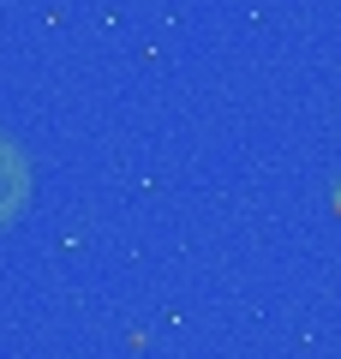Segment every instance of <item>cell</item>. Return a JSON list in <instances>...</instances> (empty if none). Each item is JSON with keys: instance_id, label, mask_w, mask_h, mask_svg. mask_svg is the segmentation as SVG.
<instances>
[{"instance_id": "1", "label": "cell", "mask_w": 341, "mask_h": 359, "mask_svg": "<svg viewBox=\"0 0 341 359\" xmlns=\"http://www.w3.org/2000/svg\"><path fill=\"white\" fill-rule=\"evenodd\" d=\"M25 204H30V162L13 138H0V228L18 222Z\"/></svg>"}]
</instances>
